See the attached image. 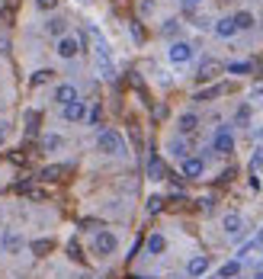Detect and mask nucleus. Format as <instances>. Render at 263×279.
<instances>
[{
    "mask_svg": "<svg viewBox=\"0 0 263 279\" xmlns=\"http://www.w3.org/2000/svg\"><path fill=\"white\" fill-rule=\"evenodd\" d=\"M97 148L103 154H125V141H122V135H119L116 128H106V132H100Z\"/></svg>",
    "mask_w": 263,
    "mask_h": 279,
    "instance_id": "f257e3e1",
    "label": "nucleus"
},
{
    "mask_svg": "<svg viewBox=\"0 0 263 279\" xmlns=\"http://www.w3.org/2000/svg\"><path fill=\"white\" fill-rule=\"evenodd\" d=\"M93 250H97L100 257H109V253L116 250V234L113 231H100L97 241H93Z\"/></svg>",
    "mask_w": 263,
    "mask_h": 279,
    "instance_id": "f03ea898",
    "label": "nucleus"
},
{
    "mask_svg": "<svg viewBox=\"0 0 263 279\" xmlns=\"http://www.w3.org/2000/svg\"><path fill=\"white\" fill-rule=\"evenodd\" d=\"M167 55H170V61H173V65H186L189 58H193V45H186V42H173Z\"/></svg>",
    "mask_w": 263,
    "mask_h": 279,
    "instance_id": "7ed1b4c3",
    "label": "nucleus"
},
{
    "mask_svg": "<svg viewBox=\"0 0 263 279\" xmlns=\"http://www.w3.org/2000/svg\"><path fill=\"white\" fill-rule=\"evenodd\" d=\"M77 52H80V42L74 35H61V39H58V55L61 58H74Z\"/></svg>",
    "mask_w": 263,
    "mask_h": 279,
    "instance_id": "20e7f679",
    "label": "nucleus"
},
{
    "mask_svg": "<svg viewBox=\"0 0 263 279\" xmlns=\"http://www.w3.org/2000/svg\"><path fill=\"white\" fill-rule=\"evenodd\" d=\"M202 170H206V164H202L199 157H186V161H183V177H186V180L202 177Z\"/></svg>",
    "mask_w": 263,
    "mask_h": 279,
    "instance_id": "39448f33",
    "label": "nucleus"
},
{
    "mask_svg": "<svg viewBox=\"0 0 263 279\" xmlns=\"http://www.w3.org/2000/svg\"><path fill=\"white\" fill-rule=\"evenodd\" d=\"M61 109H64V119H68V122H80V119L87 116V109H83V103H80V100L68 103V106H61Z\"/></svg>",
    "mask_w": 263,
    "mask_h": 279,
    "instance_id": "423d86ee",
    "label": "nucleus"
},
{
    "mask_svg": "<svg viewBox=\"0 0 263 279\" xmlns=\"http://www.w3.org/2000/svg\"><path fill=\"white\" fill-rule=\"evenodd\" d=\"M231 148H234V138H231V132H228V128H222L218 135H215V151H218V154H228Z\"/></svg>",
    "mask_w": 263,
    "mask_h": 279,
    "instance_id": "0eeeda50",
    "label": "nucleus"
},
{
    "mask_svg": "<svg viewBox=\"0 0 263 279\" xmlns=\"http://www.w3.org/2000/svg\"><path fill=\"white\" fill-rule=\"evenodd\" d=\"M55 100L61 103V106H68V103H74L77 100V90H74V83H61V87L55 90Z\"/></svg>",
    "mask_w": 263,
    "mask_h": 279,
    "instance_id": "6e6552de",
    "label": "nucleus"
},
{
    "mask_svg": "<svg viewBox=\"0 0 263 279\" xmlns=\"http://www.w3.org/2000/svg\"><path fill=\"white\" fill-rule=\"evenodd\" d=\"M148 177H151V180H164V177H167L164 161H161L158 154H151V157H148Z\"/></svg>",
    "mask_w": 263,
    "mask_h": 279,
    "instance_id": "1a4fd4ad",
    "label": "nucleus"
},
{
    "mask_svg": "<svg viewBox=\"0 0 263 279\" xmlns=\"http://www.w3.org/2000/svg\"><path fill=\"white\" fill-rule=\"evenodd\" d=\"M222 225H225V231H228V234H237L244 228V218L237 215V212H228V215L222 218Z\"/></svg>",
    "mask_w": 263,
    "mask_h": 279,
    "instance_id": "9d476101",
    "label": "nucleus"
},
{
    "mask_svg": "<svg viewBox=\"0 0 263 279\" xmlns=\"http://www.w3.org/2000/svg\"><path fill=\"white\" fill-rule=\"evenodd\" d=\"M218 71H222V65L209 58V61H202V65H199V74H196V77H199V80H212L215 74H218Z\"/></svg>",
    "mask_w": 263,
    "mask_h": 279,
    "instance_id": "9b49d317",
    "label": "nucleus"
},
{
    "mask_svg": "<svg viewBox=\"0 0 263 279\" xmlns=\"http://www.w3.org/2000/svg\"><path fill=\"white\" fill-rule=\"evenodd\" d=\"M186 270H189V276H196V279H199V276H206V270H209V257H193Z\"/></svg>",
    "mask_w": 263,
    "mask_h": 279,
    "instance_id": "f8f14e48",
    "label": "nucleus"
},
{
    "mask_svg": "<svg viewBox=\"0 0 263 279\" xmlns=\"http://www.w3.org/2000/svg\"><path fill=\"white\" fill-rule=\"evenodd\" d=\"M215 32H218L222 39H231V35L237 32V26H234V19H218L215 23Z\"/></svg>",
    "mask_w": 263,
    "mask_h": 279,
    "instance_id": "ddd939ff",
    "label": "nucleus"
},
{
    "mask_svg": "<svg viewBox=\"0 0 263 279\" xmlns=\"http://www.w3.org/2000/svg\"><path fill=\"white\" fill-rule=\"evenodd\" d=\"M237 273H241V263H237V260H228V263L218 270V279H234Z\"/></svg>",
    "mask_w": 263,
    "mask_h": 279,
    "instance_id": "4468645a",
    "label": "nucleus"
},
{
    "mask_svg": "<svg viewBox=\"0 0 263 279\" xmlns=\"http://www.w3.org/2000/svg\"><path fill=\"white\" fill-rule=\"evenodd\" d=\"M19 247H23V238L13 234V231H7V234H4V250L13 253V250H19Z\"/></svg>",
    "mask_w": 263,
    "mask_h": 279,
    "instance_id": "2eb2a0df",
    "label": "nucleus"
},
{
    "mask_svg": "<svg viewBox=\"0 0 263 279\" xmlns=\"http://www.w3.org/2000/svg\"><path fill=\"white\" fill-rule=\"evenodd\" d=\"M61 174H64V164H49L39 177H42V180H61Z\"/></svg>",
    "mask_w": 263,
    "mask_h": 279,
    "instance_id": "dca6fc26",
    "label": "nucleus"
},
{
    "mask_svg": "<svg viewBox=\"0 0 263 279\" xmlns=\"http://www.w3.org/2000/svg\"><path fill=\"white\" fill-rule=\"evenodd\" d=\"M52 74H55V71L42 68V71H35V74L29 77V83H32V87H42V83H49V80H52Z\"/></svg>",
    "mask_w": 263,
    "mask_h": 279,
    "instance_id": "f3484780",
    "label": "nucleus"
},
{
    "mask_svg": "<svg viewBox=\"0 0 263 279\" xmlns=\"http://www.w3.org/2000/svg\"><path fill=\"white\" fill-rule=\"evenodd\" d=\"M196 125H199V119L193 113H183L180 116V132H196Z\"/></svg>",
    "mask_w": 263,
    "mask_h": 279,
    "instance_id": "a211bd4d",
    "label": "nucleus"
},
{
    "mask_svg": "<svg viewBox=\"0 0 263 279\" xmlns=\"http://www.w3.org/2000/svg\"><path fill=\"white\" fill-rule=\"evenodd\" d=\"M164 247H167L164 234H151V238H148V253H161Z\"/></svg>",
    "mask_w": 263,
    "mask_h": 279,
    "instance_id": "6ab92c4d",
    "label": "nucleus"
},
{
    "mask_svg": "<svg viewBox=\"0 0 263 279\" xmlns=\"http://www.w3.org/2000/svg\"><path fill=\"white\" fill-rule=\"evenodd\" d=\"M231 19H234V26H237V29H250V26H254V16H250L247 10H241V13L231 16Z\"/></svg>",
    "mask_w": 263,
    "mask_h": 279,
    "instance_id": "aec40b11",
    "label": "nucleus"
},
{
    "mask_svg": "<svg viewBox=\"0 0 263 279\" xmlns=\"http://www.w3.org/2000/svg\"><path fill=\"white\" fill-rule=\"evenodd\" d=\"M64 26H68L64 19H49V26H45V29H49L52 35H64Z\"/></svg>",
    "mask_w": 263,
    "mask_h": 279,
    "instance_id": "412c9836",
    "label": "nucleus"
},
{
    "mask_svg": "<svg viewBox=\"0 0 263 279\" xmlns=\"http://www.w3.org/2000/svg\"><path fill=\"white\" fill-rule=\"evenodd\" d=\"M49 250H52V241H35V244H32V253H35V257H45Z\"/></svg>",
    "mask_w": 263,
    "mask_h": 279,
    "instance_id": "4be33fe9",
    "label": "nucleus"
},
{
    "mask_svg": "<svg viewBox=\"0 0 263 279\" xmlns=\"http://www.w3.org/2000/svg\"><path fill=\"white\" fill-rule=\"evenodd\" d=\"M228 71H231V74H247L250 61H234V65H228Z\"/></svg>",
    "mask_w": 263,
    "mask_h": 279,
    "instance_id": "5701e85b",
    "label": "nucleus"
},
{
    "mask_svg": "<svg viewBox=\"0 0 263 279\" xmlns=\"http://www.w3.org/2000/svg\"><path fill=\"white\" fill-rule=\"evenodd\" d=\"M45 148H49V151L61 148V138H58V135H49V138H45Z\"/></svg>",
    "mask_w": 263,
    "mask_h": 279,
    "instance_id": "b1692460",
    "label": "nucleus"
},
{
    "mask_svg": "<svg viewBox=\"0 0 263 279\" xmlns=\"http://www.w3.org/2000/svg\"><path fill=\"white\" fill-rule=\"evenodd\" d=\"M35 7H39V10H55L58 0H35Z\"/></svg>",
    "mask_w": 263,
    "mask_h": 279,
    "instance_id": "393cba45",
    "label": "nucleus"
},
{
    "mask_svg": "<svg viewBox=\"0 0 263 279\" xmlns=\"http://www.w3.org/2000/svg\"><path fill=\"white\" fill-rule=\"evenodd\" d=\"M161 205H164V199H161V196H154V199L148 202V212H161Z\"/></svg>",
    "mask_w": 263,
    "mask_h": 279,
    "instance_id": "a878e982",
    "label": "nucleus"
},
{
    "mask_svg": "<svg viewBox=\"0 0 263 279\" xmlns=\"http://www.w3.org/2000/svg\"><path fill=\"white\" fill-rule=\"evenodd\" d=\"M35 122H39V113H26V125H29V132H35Z\"/></svg>",
    "mask_w": 263,
    "mask_h": 279,
    "instance_id": "bb28decb",
    "label": "nucleus"
},
{
    "mask_svg": "<svg viewBox=\"0 0 263 279\" xmlns=\"http://www.w3.org/2000/svg\"><path fill=\"white\" fill-rule=\"evenodd\" d=\"M132 35H135V42H141V39H145V29H141L138 23H132Z\"/></svg>",
    "mask_w": 263,
    "mask_h": 279,
    "instance_id": "cd10ccee",
    "label": "nucleus"
},
{
    "mask_svg": "<svg viewBox=\"0 0 263 279\" xmlns=\"http://www.w3.org/2000/svg\"><path fill=\"white\" fill-rule=\"evenodd\" d=\"M100 116H103V109H100V106H93V109H90V116H87V119H90V122H100Z\"/></svg>",
    "mask_w": 263,
    "mask_h": 279,
    "instance_id": "c85d7f7f",
    "label": "nucleus"
},
{
    "mask_svg": "<svg viewBox=\"0 0 263 279\" xmlns=\"http://www.w3.org/2000/svg\"><path fill=\"white\" fill-rule=\"evenodd\" d=\"M247 119H250V109L241 106V109H237V122H247Z\"/></svg>",
    "mask_w": 263,
    "mask_h": 279,
    "instance_id": "c756f323",
    "label": "nucleus"
},
{
    "mask_svg": "<svg viewBox=\"0 0 263 279\" xmlns=\"http://www.w3.org/2000/svg\"><path fill=\"white\" fill-rule=\"evenodd\" d=\"M173 154H177V157H183V154H186V148H183V141H177V144H173Z\"/></svg>",
    "mask_w": 263,
    "mask_h": 279,
    "instance_id": "7c9ffc66",
    "label": "nucleus"
},
{
    "mask_svg": "<svg viewBox=\"0 0 263 279\" xmlns=\"http://www.w3.org/2000/svg\"><path fill=\"white\" fill-rule=\"evenodd\" d=\"M7 141V125H0V144Z\"/></svg>",
    "mask_w": 263,
    "mask_h": 279,
    "instance_id": "2f4dec72",
    "label": "nucleus"
},
{
    "mask_svg": "<svg viewBox=\"0 0 263 279\" xmlns=\"http://www.w3.org/2000/svg\"><path fill=\"white\" fill-rule=\"evenodd\" d=\"M193 4H199V0H193Z\"/></svg>",
    "mask_w": 263,
    "mask_h": 279,
    "instance_id": "473e14b6",
    "label": "nucleus"
}]
</instances>
